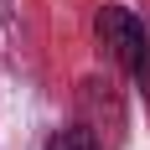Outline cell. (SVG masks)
Instances as JSON below:
<instances>
[{
	"mask_svg": "<svg viewBox=\"0 0 150 150\" xmlns=\"http://www.w3.org/2000/svg\"><path fill=\"white\" fill-rule=\"evenodd\" d=\"M98 42H104V47H109V57L119 62V67H129V73L150 57L145 26H140L124 5H104V11H98Z\"/></svg>",
	"mask_w": 150,
	"mask_h": 150,
	"instance_id": "6da1fadb",
	"label": "cell"
},
{
	"mask_svg": "<svg viewBox=\"0 0 150 150\" xmlns=\"http://www.w3.org/2000/svg\"><path fill=\"white\" fill-rule=\"evenodd\" d=\"M47 150H98V145H93L88 129H57V135L47 140Z\"/></svg>",
	"mask_w": 150,
	"mask_h": 150,
	"instance_id": "7a4b0ae2",
	"label": "cell"
},
{
	"mask_svg": "<svg viewBox=\"0 0 150 150\" xmlns=\"http://www.w3.org/2000/svg\"><path fill=\"white\" fill-rule=\"evenodd\" d=\"M135 78H140V93H145V98H150V57H145V62H140V67H135Z\"/></svg>",
	"mask_w": 150,
	"mask_h": 150,
	"instance_id": "3957f363",
	"label": "cell"
}]
</instances>
